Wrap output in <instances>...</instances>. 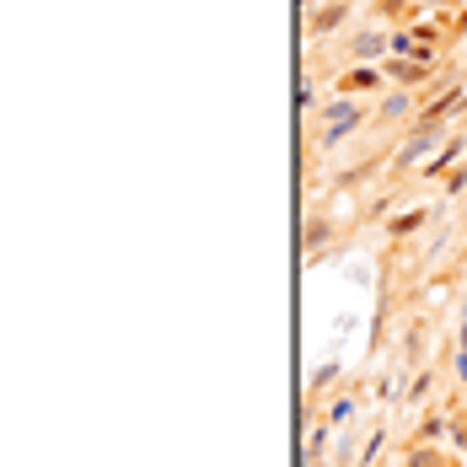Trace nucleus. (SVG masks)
<instances>
[{
	"mask_svg": "<svg viewBox=\"0 0 467 467\" xmlns=\"http://www.w3.org/2000/svg\"><path fill=\"white\" fill-rule=\"evenodd\" d=\"M323 124H327L323 130V150H327V145H338L344 135H355V130L366 124V102H360V97H333L323 108Z\"/></svg>",
	"mask_w": 467,
	"mask_h": 467,
	"instance_id": "obj_1",
	"label": "nucleus"
},
{
	"mask_svg": "<svg viewBox=\"0 0 467 467\" xmlns=\"http://www.w3.org/2000/svg\"><path fill=\"white\" fill-rule=\"evenodd\" d=\"M387 76L376 70V65H355V70H344L338 76V97H360V92H376Z\"/></svg>",
	"mask_w": 467,
	"mask_h": 467,
	"instance_id": "obj_2",
	"label": "nucleus"
},
{
	"mask_svg": "<svg viewBox=\"0 0 467 467\" xmlns=\"http://www.w3.org/2000/svg\"><path fill=\"white\" fill-rule=\"evenodd\" d=\"M424 76H430V59H387V81H398L403 92H414Z\"/></svg>",
	"mask_w": 467,
	"mask_h": 467,
	"instance_id": "obj_3",
	"label": "nucleus"
},
{
	"mask_svg": "<svg viewBox=\"0 0 467 467\" xmlns=\"http://www.w3.org/2000/svg\"><path fill=\"white\" fill-rule=\"evenodd\" d=\"M435 140H441V124H420V135H414V140H403V150H398V167H414Z\"/></svg>",
	"mask_w": 467,
	"mask_h": 467,
	"instance_id": "obj_4",
	"label": "nucleus"
},
{
	"mask_svg": "<svg viewBox=\"0 0 467 467\" xmlns=\"http://www.w3.org/2000/svg\"><path fill=\"white\" fill-rule=\"evenodd\" d=\"M349 48H355V59H360V65H371V59H381V54H392V44H387L381 33H360Z\"/></svg>",
	"mask_w": 467,
	"mask_h": 467,
	"instance_id": "obj_5",
	"label": "nucleus"
},
{
	"mask_svg": "<svg viewBox=\"0 0 467 467\" xmlns=\"http://www.w3.org/2000/svg\"><path fill=\"white\" fill-rule=\"evenodd\" d=\"M409 108H414V92H392L381 102V124H398V119H409Z\"/></svg>",
	"mask_w": 467,
	"mask_h": 467,
	"instance_id": "obj_6",
	"label": "nucleus"
},
{
	"mask_svg": "<svg viewBox=\"0 0 467 467\" xmlns=\"http://www.w3.org/2000/svg\"><path fill=\"white\" fill-rule=\"evenodd\" d=\"M457 376H467V349H462V355H457Z\"/></svg>",
	"mask_w": 467,
	"mask_h": 467,
	"instance_id": "obj_7",
	"label": "nucleus"
},
{
	"mask_svg": "<svg viewBox=\"0 0 467 467\" xmlns=\"http://www.w3.org/2000/svg\"><path fill=\"white\" fill-rule=\"evenodd\" d=\"M462 349H467V327H462Z\"/></svg>",
	"mask_w": 467,
	"mask_h": 467,
	"instance_id": "obj_8",
	"label": "nucleus"
}]
</instances>
